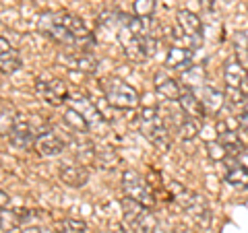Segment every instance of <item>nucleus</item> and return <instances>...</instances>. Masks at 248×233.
<instances>
[{
    "label": "nucleus",
    "instance_id": "obj_1",
    "mask_svg": "<svg viewBox=\"0 0 248 233\" xmlns=\"http://www.w3.org/2000/svg\"><path fill=\"white\" fill-rule=\"evenodd\" d=\"M139 130H141V134L157 151H164L166 153L170 149V134H168L166 122L159 116L157 110H153V107H147V110L141 112V116H139Z\"/></svg>",
    "mask_w": 248,
    "mask_h": 233
},
{
    "label": "nucleus",
    "instance_id": "obj_2",
    "mask_svg": "<svg viewBox=\"0 0 248 233\" xmlns=\"http://www.w3.org/2000/svg\"><path fill=\"white\" fill-rule=\"evenodd\" d=\"M118 42L124 48L126 58L133 60V62L149 60L155 54V50H157V44H159L153 35H143V37L133 35L124 25H120V29H118Z\"/></svg>",
    "mask_w": 248,
    "mask_h": 233
},
{
    "label": "nucleus",
    "instance_id": "obj_3",
    "mask_svg": "<svg viewBox=\"0 0 248 233\" xmlns=\"http://www.w3.org/2000/svg\"><path fill=\"white\" fill-rule=\"evenodd\" d=\"M172 192H174L176 203L180 204L186 213L192 215V219H195L197 225H201L203 229L211 225V211L207 208V203L203 200V196H199L197 192L184 188V186H180L178 182H174Z\"/></svg>",
    "mask_w": 248,
    "mask_h": 233
},
{
    "label": "nucleus",
    "instance_id": "obj_4",
    "mask_svg": "<svg viewBox=\"0 0 248 233\" xmlns=\"http://www.w3.org/2000/svg\"><path fill=\"white\" fill-rule=\"evenodd\" d=\"M104 95L108 99V103L118 110H135L141 102L139 91L135 87H130L128 83H124L122 79H108L104 81Z\"/></svg>",
    "mask_w": 248,
    "mask_h": 233
},
{
    "label": "nucleus",
    "instance_id": "obj_5",
    "mask_svg": "<svg viewBox=\"0 0 248 233\" xmlns=\"http://www.w3.org/2000/svg\"><path fill=\"white\" fill-rule=\"evenodd\" d=\"M122 211H124V219H126V223L135 233H153L155 227H157V219L153 217V213L147 206L135 203V200L124 198Z\"/></svg>",
    "mask_w": 248,
    "mask_h": 233
},
{
    "label": "nucleus",
    "instance_id": "obj_6",
    "mask_svg": "<svg viewBox=\"0 0 248 233\" xmlns=\"http://www.w3.org/2000/svg\"><path fill=\"white\" fill-rule=\"evenodd\" d=\"M122 190H124V196L135 200V203L143 204L147 208H151L155 204V198H153V192L149 188L145 177L139 175L135 169H126L122 175Z\"/></svg>",
    "mask_w": 248,
    "mask_h": 233
},
{
    "label": "nucleus",
    "instance_id": "obj_7",
    "mask_svg": "<svg viewBox=\"0 0 248 233\" xmlns=\"http://www.w3.org/2000/svg\"><path fill=\"white\" fill-rule=\"evenodd\" d=\"M35 132L31 128V122L27 116L17 114L15 116V122H13V128L9 132V141L15 149H21V151H27L35 145Z\"/></svg>",
    "mask_w": 248,
    "mask_h": 233
},
{
    "label": "nucleus",
    "instance_id": "obj_8",
    "mask_svg": "<svg viewBox=\"0 0 248 233\" xmlns=\"http://www.w3.org/2000/svg\"><path fill=\"white\" fill-rule=\"evenodd\" d=\"M176 21L186 37V42L190 44V48H199L203 44V23H201V19L190 11H178Z\"/></svg>",
    "mask_w": 248,
    "mask_h": 233
},
{
    "label": "nucleus",
    "instance_id": "obj_9",
    "mask_svg": "<svg viewBox=\"0 0 248 233\" xmlns=\"http://www.w3.org/2000/svg\"><path fill=\"white\" fill-rule=\"evenodd\" d=\"M37 95H42L52 105H62L68 99V89L64 81L54 79V76H46V79L37 81Z\"/></svg>",
    "mask_w": 248,
    "mask_h": 233
},
{
    "label": "nucleus",
    "instance_id": "obj_10",
    "mask_svg": "<svg viewBox=\"0 0 248 233\" xmlns=\"http://www.w3.org/2000/svg\"><path fill=\"white\" fill-rule=\"evenodd\" d=\"M223 79L230 89H236L248 95V71L238 60H228L223 64Z\"/></svg>",
    "mask_w": 248,
    "mask_h": 233
},
{
    "label": "nucleus",
    "instance_id": "obj_11",
    "mask_svg": "<svg viewBox=\"0 0 248 233\" xmlns=\"http://www.w3.org/2000/svg\"><path fill=\"white\" fill-rule=\"evenodd\" d=\"M217 136H219L221 146L226 149V155L240 157V155L246 151V145L242 138H240V134L236 130H232L226 122H217Z\"/></svg>",
    "mask_w": 248,
    "mask_h": 233
},
{
    "label": "nucleus",
    "instance_id": "obj_12",
    "mask_svg": "<svg viewBox=\"0 0 248 233\" xmlns=\"http://www.w3.org/2000/svg\"><path fill=\"white\" fill-rule=\"evenodd\" d=\"M64 138H62L60 134H56V132H44V134H40L35 138V145L33 149L42 155V157H56V155H60L62 151H64Z\"/></svg>",
    "mask_w": 248,
    "mask_h": 233
},
{
    "label": "nucleus",
    "instance_id": "obj_13",
    "mask_svg": "<svg viewBox=\"0 0 248 233\" xmlns=\"http://www.w3.org/2000/svg\"><path fill=\"white\" fill-rule=\"evenodd\" d=\"M23 66L21 54L15 45L9 44V40H4L0 35V73L2 74H15Z\"/></svg>",
    "mask_w": 248,
    "mask_h": 233
},
{
    "label": "nucleus",
    "instance_id": "obj_14",
    "mask_svg": "<svg viewBox=\"0 0 248 233\" xmlns=\"http://www.w3.org/2000/svg\"><path fill=\"white\" fill-rule=\"evenodd\" d=\"M62 62H66L71 68L81 71V73H93L97 68V58L87 50L68 48V52H64V56H62Z\"/></svg>",
    "mask_w": 248,
    "mask_h": 233
},
{
    "label": "nucleus",
    "instance_id": "obj_15",
    "mask_svg": "<svg viewBox=\"0 0 248 233\" xmlns=\"http://www.w3.org/2000/svg\"><path fill=\"white\" fill-rule=\"evenodd\" d=\"M58 174H60V180L66 186H71V188H83L89 180V172L83 165H77V163H66V161L60 163Z\"/></svg>",
    "mask_w": 248,
    "mask_h": 233
},
{
    "label": "nucleus",
    "instance_id": "obj_16",
    "mask_svg": "<svg viewBox=\"0 0 248 233\" xmlns=\"http://www.w3.org/2000/svg\"><path fill=\"white\" fill-rule=\"evenodd\" d=\"M155 91L159 93L161 97L170 99V102H174V99H180L182 97V85L178 83L176 79H172V76H168L166 73H159L157 76H155Z\"/></svg>",
    "mask_w": 248,
    "mask_h": 233
},
{
    "label": "nucleus",
    "instance_id": "obj_17",
    "mask_svg": "<svg viewBox=\"0 0 248 233\" xmlns=\"http://www.w3.org/2000/svg\"><path fill=\"white\" fill-rule=\"evenodd\" d=\"M201 103H203L205 112L209 114H219L221 107L226 105V93L207 85V87L201 89Z\"/></svg>",
    "mask_w": 248,
    "mask_h": 233
},
{
    "label": "nucleus",
    "instance_id": "obj_18",
    "mask_svg": "<svg viewBox=\"0 0 248 233\" xmlns=\"http://www.w3.org/2000/svg\"><path fill=\"white\" fill-rule=\"evenodd\" d=\"M29 211L27 208H4L0 211V229L2 231H17L25 223Z\"/></svg>",
    "mask_w": 248,
    "mask_h": 233
},
{
    "label": "nucleus",
    "instance_id": "obj_19",
    "mask_svg": "<svg viewBox=\"0 0 248 233\" xmlns=\"http://www.w3.org/2000/svg\"><path fill=\"white\" fill-rule=\"evenodd\" d=\"M178 102H180V107H182V112L186 114V118L201 120L205 116V107H203V103H201V99L195 95V91L186 89Z\"/></svg>",
    "mask_w": 248,
    "mask_h": 233
},
{
    "label": "nucleus",
    "instance_id": "obj_20",
    "mask_svg": "<svg viewBox=\"0 0 248 233\" xmlns=\"http://www.w3.org/2000/svg\"><path fill=\"white\" fill-rule=\"evenodd\" d=\"M226 105L236 114L238 120L248 122V95L228 87V91H226Z\"/></svg>",
    "mask_w": 248,
    "mask_h": 233
},
{
    "label": "nucleus",
    "instance_id": "obj_21",
    "mask_svg": "<svg viewBox=\"0 0 248 233\" xmlns=\"http://www.w3.org/2000/svg\"><path fill=\"white\" fill-rule=\"evenodd\" d=\"M192 62V52L190 50H182V48H172L166 56V68L170 71H180L184 73Z\"/></svg>",
    "mask_w": 248,
    "mask_h": 233
},
{
    "label": "nucleus",
    "instance_id": "obj_22",
    "mask_svg": "<svg viewBox=\"0 0 248 233\" xmlns=\"http://www.w3.org/2000/svg\"><path fill=\"white\" fill-rule=\"evenodd\" d=\"M226 182L234 188H248V167L232 161L226 165Z\"/></svg>",
    "mask_w": 248,
    "mask_h": 233
},
{
    "label": "nucleus",
    "instance_id": "obj_23",
    "mask_svg": "<svg viewBox=\"0 0 248 233\" xmlns=\"http://www.w3.org/2000/svg\"><path fill=\"white\" fill-rule=\"evenodd\" d=\"M73 102H75V105H73V107H75V110L83 116L85 120H87V122L91 124V126H93V124H99V122L104 120V118H102V114H99V110L95 107V103H91L87 97L77 95V97L73 99Z\"/></svg>",
    "mask_w": 248,
    "mask_h": 233
},
{
    "label": "nucleus",
    "instance_id": "obj_24",
    "mask_svg": "<svg viewBox=\"0 0 248 233\" xmlns=\"http://www.w3.org/2000/svg\"><path fill=\"white\" fill-rule=\"evenodd\" d=\"M182 81L188 85V89L192 87H201L203 89L205 87V83H207V73H205V68L203 66H188L186 71L182 73Z\"/></svg>",
    "mask_w": 248,
    "mask_h": 233
},
{
    "label": "nucleus",
    "instance_id": "obj_25",
    "mask_svg": "<svg viewBox=\"0 0 248 233\" xmlns=\"http://www.w3.org/2000/svg\"><path fill=\"white\" fill-rule=\"evenodd\" d=\"M64 122L75 130V134L77 132H79V134H87V132L91 130V124L85 120L75 107H68V110L64 112Z\"/></svg>",
    "mask_w": 248,
    "mask_h": 233
},
{
    "label": "nucleus",
    "instance_id": "obj_26",
    "mask_svg": "<svg viewBox=\"0 0 248 233\" xmlns=\"http://www.w3.org/2000/svg\"><path fill=\"white\" fill-rule=\"evenodd\" d=\"M56 233H87V223L81 219H62L54 225Z\"/></svg>",
    "mask_w": 248,
    "mask_h": 233
},
{
    "label": "nucleus",
    "instance_id": "obj_27",
    "mask_svg": "<svg viewBox=\"0 0 248 233\" xmlns=\"http://www.w3.org/2000/svg\"><path fill=\"white\" fill-rule=\"evenodd\" d=\"M75 155L81 163H93L97 157V151H95V145L85 141V143H75Z\"/></svg>",
    "mask_w": 248,
    "mask_h": 233
},
{
    "label": "nucleus",
    "instance_id": "obj_28",
    "mask_svg": "<svg viewBox=\"0 0 248 233\" xmlns=\"http://www.w3.org/2000/svg\"><path fill=\"white\" fill-rule=\"evenodd\" d=\"M234 50H236L238 62L244 68H248V37H246L244 31L236 33V37H234Z\"/></svg>",
    "mask_w": 248,
    "mask_h": 233
},
{
    "label": "nucleus",
    "instance_id": "obj_29",
    "mask_svg": "<svg viewBox=\"0 0 248 233\" xmlns=\"http://www.w3.org/2000/svg\"><path fill=\"white\" fill-rule=\"evenodd\" d=\"M199 134V126H197V122L195 120H190V118H186L182 120L180 124H178V136L182 138V141H192Z\"/></svg>",
    "mask_w": 248,
    "mask_h": 233
},
{
    "label": "nucleus",
    "instance_id": "obj_30",
    "mask_svg": "<svg viewBox=\"0 0 248 233\" xmlns=\"http://www.w3.org/2000/svg\"><path fill=\"white\" fill-rule=\"evenodd\" d=\"M155 13V0H135V17L149 19Z\"/></svg>",
    "mask_w": 248,
    "mask_h": 233
},
{
    "label": "nucleus",
    "instance_id": "obj_31",
    "mask_svg": "<svg viewBox=\"0 0 248 233\" xmlns=\"http://www.w3.org/2000/svg\"><path fill=\"white\" fill-rule=\"evenodd\" d=\"M207 151H209V157L215 159V161H219V159L226 157V149L221 146L219 141H217V143H209L207 145Z\"/></svg>",
    "mask_w": 248,
    "mask_h": 233
},
{
    "label": "nucleus",
    "instance_id": "obj_32",
    "mask_svg": "<svg viewBox=\"0 0 248 233\" xmlns=\"http://www.w3.org/2000/svg\"><path fill=\"white\" fill-rule=\"evenodd\" d=\"M11 203V198H9V194H6L4 190H0V211H4L6 206H9Z\"/></svg>",
    "mask_w": 248,
    "mask_h": 233
},
{
    "label": "nucleus",
    "instance_id": "obj_33",
    "mask_svg": "<svg viewBox=\"0 0 248 233\" xmlns=\"http://www.w3.org/2000/svg\"><path fill=\"white\" fill-rule=\"evenodd\" d=\"M19 233H44L40 227H23Z\"/></svg>",
    "mask_w": 248,
    "mask_h": 233
},
{
    "label": "nucleus",
    "instance_id": "obj_34",
    "mask_svg": "<svg viewBox=\"0 0 248 233\" xmlns=\"http://www.w3.org/2000/svg\"><path fill=\"white\" fill-rule=\"evenodd\" d=\"M199 2L203 4L205 9H211V6H213V0H199Z\"/></svg>",
    "mask_w": 248,
    "mask_h": 233
},
{
    "label": "nucleus",
    "instance_id": "obj_35",
    "mask_svg": "<svg viewBox=\"0 0 248 233\" xmlns=\"http://www.w3.org/2000/svg\"><path fill=\"white\" fill-rule=\"evenodd\" d=\"M176 233H192V231H188V229H180V231H176Z\"/></svg>",
    "mask_w": 248,
    "mask_h": 233
}]
</instances>
